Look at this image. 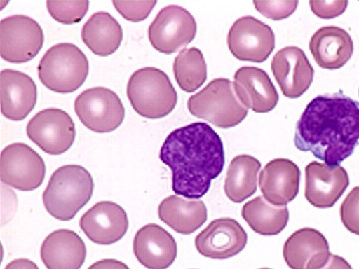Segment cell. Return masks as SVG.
I'll use <instances>...</instances> for the list:
<instances>
[{"label":"cell","instance_id":"6da1fadb","mask_svg":"<svg viewBox=\"0 0 359 269\" xmlns=\"http://www.w3.org/2000/svg\"><path fill=\"white\" fill-rule=\"evenodd\" d=\"M359 141V104L341 94L313 98L297 122L294 144L329 166L351 156Z\"/></svg>","mask_w":359,"mask_h":269},{"label":"cell","instance_id":"7a4b0ae2","mask_svg":"<svg viewBox=\"0 0 359 269\" xmlns=\"http://www.w3.org/2000/svg\"><path fill=\"white\" fill-rule=\"evenodd\" d=\"M160 159L172 171L174 193L188 199L205 195L226 162L220 137L203 122L191 123L168 134Z\"/></svg>","mask_w":359,"mask_h":269},{"label":"cell","instance_id":"3957f363","mask_svg":"<svg viewBox=\"0 0 359 269\" xmlns=\"http://www.w3.org/2000/svg\"><path fill=\"white\" fill-rule=\"evenodd\" d=\"M94 187L93 178L85 167L62 166L52 174L43 192L45 209L56 219L71 221L91 200Z\"/></svg>","mask_w":359,"mask_h":269},{"label":"cell","instance_id":"277c9868","mask_svg":"<svg viewBox=\"0 0 359 269\" xmlns=\"http://www.w3.org/2000/svg\"><path fill=\"white\" fill-rule=\"evenodd\" d=\"M127 95L133 109L149 119L167 116L177 102V94L170 77L153 67H143L132 74Z\"/></svg>","mask_w":359,"mask_h":269},{"label":"cell","instance_id":"5b68a950","mask_svg":"<svg viewBox=\"0 0 359 269\" xmlns=\"http://www.w3.org/2000/svg\"><path fill=\"white\" fill-rule=\"evenodd\" d=\"M89 71V63L83 52L72 43H60L51 47L41 58L39 78L50 91L67 94L80 88Z\"/></svg>","mask_w":359,"mask_h":269},{"label":"cell","instance_id":"8992f818","mask_svg":"<svg viewBox=\"0 0 359 269\" xmlns=\"http://www.w3.org/2000/svg\"><path fill=\"white\" fill-rule=\"evenodd\" d=\"M187 107L194 116L222 129L240 125L248 115L228 78H216L188 99Z\"/></svg>","mask_w":359,"mask_h":269},{"label":"cell","instance_id":"52a82bcc","mask_svg":"<svg viewBox=\"0 0 359 269\" xmlns=\"http://www.w3.org/2000/svg\"><path fill=\"white\" fill-rule=\"evenodd\" d=\"M74 109L83 125L97 133L116 130L126 116L119 97L104 87L86 89L76 98Z\"/></svg>","mask_w":359,"mask_h":269},{"label":"cell","instance_id":"ba28073f","mask_svg":"<svg viewBox=\"0 0 359 269\" xmlns=\"http://www.w3.org/2000/svg\"><path fill=\"white\" fill-rule=\"evenodd\" d=\"M43 41V30L32 18L16 15L0 22V54L8 62L31 61L41 51Z\"/></svg>","mask_w":359,"mask_h":269},{"label":"cell","instance_id":"9c48e42d","mask_svg":"<svg viewBox=\"0 0 359 269\" xmlns=\"http://www.w3.org/2000/svg\"><path fill=\"white\" fill-rule=\"evenodd\" d=\"M196 32L194 16L183 7L171 5L157 14L149 28V39L155 50L170 55L187 46Z\"/></svg>","mask_w":359,"mask_h":269},{"label":"cell","instance_id":"30bf717a","mask_svg":"<svg viewBox=\"0 0 359 269\" xmlns=\"http://www.w3.org/2000/svg\"><path fill=\"white\" fill-rule=\"evenodd\" d=\"M46 174L41 156L29 145L13 143L0 157V177L3 184L24 192L40 187Z\"/></svg>","mask_w":359,"mask_h":269},{"label":"cell","instance_id":"8fae6325","mask_svg":"<svg viewBox=\"0 0 359 269\" xmlns=\"http://www.w3.org/2000/svg\"><path fill=\"white\" fill-rule=\"evenodd\" d=\"M27 134L43 152L60 155L72 148L76 129L74 122L66 111L50 108L40 111L29 121Z\"/></svg>","mask_w":359,"mask_h":269},{"label":"cell","instance_id":"7c38bea8","mask_svg":"<svg viewBox=\"0 0 359 269\" xmlns=\"http://www.w3.org/2000/svg\"><path fill=\"white\" fill-rule=\"evenodd\" d=\"M275 35L271 27L252 16L239 18L229 30L228 45L235 58L262 63L275 48Z\"/></svg>","mask_w":359,"mask_h":269},{"label":"cell","instance_id":"4fadbf2b","mask_svg":"<svg viewBox=\"0 0 359 269\" xmlns=\"http://www.w3.org/2000/svg\"><path fill=\"white\" fill-rule=\"evenodd\" d=\"M248 241L241 224L231 218L212 221L196 237L199 254L213 260H226L240 254Z\"/></svg>","mask_w":359,"mask_h":269},{"label":"cell","instance_id":"5bb4252c","mask_svg":"<svg viewBox=\"0 0 359 269\" xmlns=\"http://www.w3.org/2000/svg\"><path fill=\"white\" fill-rule=\"evenodd\" d=\"M80 227L94 243L110 245L125 237L129 221L121 206L111 201H100L81 217Z\"/></svg>","mask_w":359,"mask_h":269},{"label":"cell","instance_id":"9a60e30c","mask_svg":"<svg viewBox=\"0 0 359 269\" xmlns=\"http://www.w3.org/2000/svg\"><path fill=\"white\" fill-rule=\"evenodd\" d=\"M349 184V176L340 165L329 166L314 161L306 167L305 196L313 207H332Z\"/></svg>","mask_w":359,"mask_h":269},{"label":"cell","instance_id":"2e32d148","mask_svg":"<svg viewBox=\"0 0 359 269\" xmlns=\"http://www.w3.org/2000/svg\"><path fill=\"white\" fill-rule=\"evenodd\" d=\"M271 69L283 95L290 99L301 97L313 82V67L305 53L297 47H287L277 52Z\"/></svg>","mask_w":359,"mask_h":269},{"label":"cell","instance_id":"e0dca14e","mask_svg":"<svg viewBox=\"0 0 359 269\" xmlns=\"http://www.w3.org/2000/svg\"><path fill=\"white\" fill-rule=\"evenodd\" d=\"M233 84L242 104L257 113H266L278 104L276 87L266 72L258 67H241L234 74Z\"/></svg>","mask_w":359,"mask_h":269},{"label":"cell","instance_id":"ac0fdd59","mask_svg":"<svg viewBox=\"0 0 359 269\" xmlns=\"http://www.w3.org/2000/svg\"><path fill=\"white\" fill-rule=\"evenodd\" d=\"M2 114L8 120H25L37 103V86L27 74L13 69L0 74Z\"/></svg>","mask_w":359,"mask_h":269},{"label":"cell","instance_id":"d6986e66","mask_svg":"<svg viewBox=\"0 0 359 269\" xmlns=\"http://www.w3.org/2000/svg\"><path fill=\"white\" fill-rule=\"evenodd\" d=\"M133 253L148 269H166L175 262L177 247L170 233L158 224L149 223L135 235Z\"/></svg>","mask_w":359,"mask_h":269},{"label":"cell","instance_id":"ffe728a7","mask_svg":"<svg viewBox=\"0 0 359 269\" xmlns=\"http://www.w3.org/2000/svg\"><path fill=\"white\" fill-rule=\"evenodd\" d=\"M328 241L318 230L300 229L285 243L284 259L291 269H319L329 260Z\"/></svg>","mask_w":359,"mask_h":269},{"label":"cell","instance_id":"44dd1931","mask_svg":"<svg viewBox=\"0 0 359 269\" xmlns=\"http://www.w3.org/2000/svg\"><path fill=\"white\" fill-rule=\"evenodd\" d=\"M301 172L287 159H275L267 163L259 176V186L264 199L277 207L286 206L299 193Z\"/></svg>","mask_w":359,"mask_h":269},{"label":"cell","instance_id":"7402d4cb","mask_svg":"<svg viewBox=\"0 0 359 269\" xmlns=\"http://www.w3.org/2000/svg\"><path fill=\"white\" fill-rule=\"evenodd\" d=\"M86 254V247L80 235L67 229L51 233L41 248V261L48 269H80Z\"/></svg>","mask_w":359,"mask_h":269},{"label":"cell","instance_id":"603a6c76","mask_svg":"<svg viewBox=\"0 0 359 269\" xmlns=\"http://www.w3.org/2000/svg\"><path fill=\"white\" fill-rule=\"evenodd\" d=\"M309 49L316 63L324 69H339L353 54V41L344 29L324 27L311 37Z\"/></svg>","mask_w":359,"mask_h":269},{"label":"cell","instance_id":"cb8c5ba5","mask_svg":"<svg viewBox=\"0 0 359 269\" xmlns=\"http://www.w3.org/2000/svg\"><path fill=\"white\" fill-rule=\"evenodd\" d=\"M158 215L161 220L175 232L189 235L206 222L208 210L203 201L171 195L161 202Z\"/></svg>","mask_w":359,"mask_h":269},{"label":"cell","instance_id":"d4e9b609","mask_svg":"<svg viewBox=\"0 0 359 269\" xmlns=\"http://www.w3.org/2000/svg\"><path fill=\"white\" fill-rule=\"evenodd\" d=\"M81 38L93 53L108 56L119 48L123 40V30L119 22L110 14L98 11L83 25Z\"/></svg>","mask_w":359,"mask_h":269},{"label":"cell","instance_id":"484cf974","mask_svg":"<svg viewBox=\"0 0 359 269\" xmlns=\"http://www.w3.org/2000/svg\"><path fill=\"white\" fill-rule=\"evenodd\" d=\"M262 164L250 155H239L228 168L224 193L233 203L240 204L257 191V174Z\"/></svg>","mask_w":359,"mask_h":269},{"label":"cell","instance_id":"4316f807","mask_svg":"<svg viewBox=\"0 0 359 269\" xmlns=\"http://www.w3.org/2000/svg\"><path fill=\"white\" fill-rule=\"evenodd\" d=\"M241 213L252 230L262 235H278L283 231L289 221L286 206H274L262 196L247 202Z\"/></svg>","mask_w":359,"mask_h":269},{"label":"cell","instance_id":"83f0119b","mask_svg":"<svg viewBox=\"0 0 359 269\" xmlns=\"http://www.w3.org/2000/svg\"><path fill=\"white\" fill-rule=\"evenodd\" d=\"M173 71L183 91L196 92L207 80V64L203 54L196 48L183 50L175 60Z\"/></svg>","mask_w":359,"mask_h":269},{"label":"cell","instance_id":"f1b7e54d","mask_svg":"<svg viewBox=\"0 0 359 269\" xmlns=\"http://www.w3.org/2000/svg\"><path fill=\"white\" fill-rule=\"evenodd\" d=\"M47 7L51 17L63 25L80 22L86 16L88 1H48Z\"/></svg>","mask_w":359,"mask_h":269},{"label":"cell","instance_id":"f546056e","mask_svg":"<svg viewBox=\"0 0 359 269\" xmlns=\"http://www.w3.org/2000/svg\"><path fill=\"white\" fill-rule=\"evenodd\" d=\"M344 227L359 235V186L355 187L343 201L340 210Z\"/></svg>","mask_w":359,"mask_h":269},{"label":"cell","instance_id":"4dcf8cb0","mask_svg":"<svg viewBox=\"0 0 359 269\" xmlns=\"http://www.w3.org/2000/svg\"><path fill=\"white\" fill-rule=\"evenodd\" d=\"M156 1H112L121 16L132 22H140L147 18Z\"/></svg>","mask_w":359,"mask_h":269},{"label":"cell","instance_id":"1f68e13d","mask_svg":"<svg viewBox=\"0 0 359 269\" xmlns=\"http://www.w3.org/2000/svg\"><path fill=\"white\" fill-rule=\"evenodd\" d=\"M255 8L269 19L280 20L293 15L298 1H254Z\"/></svg>","mask_w":359,"mask_h":269},{"label":"cell","instance_id":"d6a6232c","mask_svg":"<svg viewBox=\"0 0 359 269\" xmlns=\"http://www.w3.org/2000/svg\"><path fill=\"white\" fill-rule=\"evenodd\" d=\"M348 1H310L313 13L322 19H332L341 15Z\"/></svg>","mask_w":359,"mask_h":269},{"label":"cell","instance_id":"836d02e7","mask_svg":"<svg viewBox=\"0 0 359 269\" xmlns=\"http://www.w3.org/2000/svg\"><path fill=\"white\" fill-rule=\"evenodd\" d=\"M319 269H353V268L343 257L331 254L328 261Z\"/></svg>","mask_w":359,"mask_h":269},{"label":"cell","instance_id":"e575fe53","mask_svg":"<svg viewBox=\"0 0 359 269\" xmlns=\"http://www.w3.org/2000/svg\"><path fill=\"white\" fill-rule=\"evenodd\" d=\"M88 269H130V268L119 261L105 259L95 263Z\"/></svg>","mask_w":359,"mask_h":269},{"label":"cell","instance_id":"d590c367","mask_svg":"<svg viewBox=\"0 0 359 269\" xmlns=\"http://www.w3.org/2000/svg\"><path fill=\"white\" fill-rule=\"evenodd\" d=\"M5 269H39V268L30 260L17 259L9 263Z\"/></svg>","mask_w":359,"mask_h":269},{"label":"cell","instance_id":"8d00e7d4","mask_svg":"<svg viewBox=\"0 0 359 269\" xmlns=\"http://www.w3.org/2000/svg\"><path fill=\"white\" fill-rule=\"evenodd\" d=\"M260 269H271V268H260Z\"/></svg>","mask_w":359,"mask_h":269}]
</instances>
